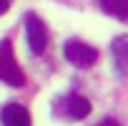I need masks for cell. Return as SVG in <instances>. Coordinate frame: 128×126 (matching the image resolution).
Masks as SVG:
<instances>
[{"label":"cell","instance_id":"obj_1","mask_svg":"<svg viewBox=\"0 0 128 126\" xmlns=\"http://www.w3.org/2000/svg\"><path fill=\"white\" fill-rule=\"evenodd\" d=\"M53 111H55V116L66 118V121H80L90 113V101L80 93H66L53 103Z\"/></svg>","mask_w":128,"mask_h":126},{"label":"cell","instance_id":"obj_2","mask_svg":"<svg viewBox=\"0 0 128 126\" xmlns=\"http://www.w3.org/2000/svg\"><path fill=\"white\" fill-rule=\"evenodd\" d=\"M0 81L8 83V86H15V88L25 83V73L18 66V60H15V53H13V43L10 40L0 43Z\"/></svg>","mask_w":128,"mask_h":126},{"label":"cell","instance_id":"obj_3","mask_svg":"<svg viewBox=\"0 0 128 126\" xmlns=\"http://www.w3.org/2000/svg\"><path fill=\"white\" fill-rule=\"evenodd\" d=\"M63 55H66L68 63H73V66L78 68H90L93 63L98 60V50L83 40H68L66 45H63Z\"/></svg>","mask_w":128,"mask_h":126},{"label":"cell","instance_id":"obj_4","mask_svg":"<svg viewBox=\"0 0 128 126\" xmlns=\"http://www.w3.org/2000/svg\"><path fill=\"white\" fill-rule=\"evenodd\" d=\"M25 38L35 55H40L48 48V28L35 13H28V18H25Z\"/></svg>","mask_w":128,"mask_h":126},{"label":"cell","instance_id":"obj_5","mask_svg":"<svg viewBox=\"0 0 128 126\" xmlns=\"http://www.w3.org/2000/svg\"><path fill=\"white\" fill-rule=\"evenodd\" d=\"M0 121L5 126H30V113L20 103H8L0 111Z\"/></svg>","mask_w":128,"mask_h":126},{"label":"cell","instance_id":"obj_6","mask_svg":"<svg viewBox=\"0 0 128 126\" xmlns=\"http://www.w3.org/2000/svg\"><path fill=\"white\" fill-rule=\"evenodd\" d=\"M98 5L106 15L118 18V20H128V0H98Z\"/></svg>","mask_w":128,"mask_h":126},{"label":"cell","instance_id":"obj_7","mask_svg":"<svg viewBox=\"0 0 128 126\" xmlns=\"http://www.w3.org/2000/svg\"><path fill=\"white\" fill-rule=\"evenodd\" d=\"M113 55L118 60L120 71H128V38L126 35H120V38L113 40Z\"/></svg>","mask_w":128,"mask_h":126},{"label":"cell","instance_id":"obj_8","mask_svg":"<svg viewBox=\"0 0 128 126\" xmlns=\"http://www.w3.org/2000/svg\"><path fill=\"white\" fill-rule=\"evenodd\" d=\"M8 5H10V0H0V15L8 10Z\"/></svg>","mask_w":128,"mask_h":126},{"label":"cell","instance_id":"obj_9","mask_svg":"<svg viewBox=\"0 0 128 126\" xmlns=\"http://www.w3.org/2000/svg\"><path fill=\"white\" fill-rule=\"evenodd\" d=\"M100 126H116V123H113V121H103Z\"/></svg>","mask_w":128,"mask_h":126}]
</instances>
